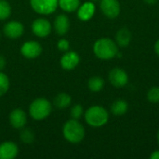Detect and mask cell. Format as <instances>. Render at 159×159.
<instances>
[{
	"instance_id": "cell-1",
	"label": "cell",
	"mask_w": 159,
	"mask_h": 159,
	"mask_svg": "<svg viewBox=\"0 0 159 159\" xmlns=\"http://www.w3.org/2000/svg\"><path fill=\"white\" fill-rule=\"evenodd\" d=\"M119 47L115 40L109 37H102L97 39L93 44V53L101 60H112L117 56Z\"/></svg>"
},
{
	"instance_id": "cell-2",
	"label": "cell",
	"mask_w": 159,
	"mask_h": 159,
	"mask_svg": "<svg viewBox=\"0 0 159 159\" xmlns=\"http://www.w3.org/2000/svg\"><path fill=\"white\" fill-rule=\"evenodd\" d=\"M86 123L92 128H101L107 124L109 120L108 111L101 105H92L84 113Z\"/></svg>"
},
{
	"instance_id": "cell-3",
	"label": "cell",
	"mask_w": 159,
	"mask_h": 159,
	"mask_svg": "<svg viewBox=\"0 0 159 159\" xmlns=\"http://www.w3.org/2000/svg\"><path fill=\"white\" fill-rule=\"evenodd\" d=\"M62 135L64 139L73 144L81 143L86 135L84 126L76 119H70L66 121L62 127Z\"/></svg>"
},
{
	"instance_id": "cell-4",
	"label": "cell",
	"mask_w": 159,
	"mask_h": 159,
	"mask_svg": "<svg viewBox=\"0 0 159 159\" xmlns=\"http://www.w3.org/2000/svg\"><path fill=\"white\" fill-rule=\"evenodd\" d=\"M51 111L52 104L46 98L34 99L29 105V115L36 121H41L48 117Z\"/></svg>"
},
{
	"instance_id": "cell-5",
	"label": "cell",
	"mask_w": 159,
	"mask_h": 159,
	"mask_svg": "<svg viewBox=\"0 0 159 159\" xmlns=\"http://www.w3.org/2000/svg\"><path fill=\"white\" fill-rule=\"evenodd\" d=\"M32 9L39 15H50L59 7L58 0H30Z\"/></svg>"
},
{
	"instance_id": "cell-6",
	"label": "cell",
	"mask_w": 159,
	"mask_h": 159,
	"mask_svg": "<svg viewBox=\"0 0 159 159\" xmlns=\"http://www.w3.org/2000/svg\"><path fill=\"white\" fill-rule=\"evenodd\" d=\"M108 79L111 85L116 89L124 88L129 83V75L127 72L120 67L113 68L108 74Z\"/></svg>"
},
{
	"instance_id": "cell-7",
	"label": "cell",
	"mask_w": 159,
	"mask_h": 159,
	"mask_svg": "<svg viewBox=\"0 0 159 159\" xmlns=\"http://www.w3.org/2000/svg\"><path fill=\"white\" fill-rule=\"evenodd\" d=\"M100 7L102 14L110 20L116 19L121 11L118 0H100Z\"/></svg>"
},
{
	"instance_id": "cell-8",
	"label": "cell",
	"mask_w": 159,
	"mask_h": 159,
	"mask_svg": "<svg viewBox=\"0 0 159 159\" xmlns=\"http://www.w3.org/2000/svg\"><path fill=\"white\" fill-rule=\"evenodd\" d=\"M20 54L26 58V59H36L38 58L43 51V48L41 46V44L37 41H34V40H30V41H26L24 42L21 47H20Z\"/></svg>"
},
{
	"instance_id": "cell-9",
	"label": "cell",
	"mask_w": 159,
	"mask_h": 159,
	"mask_svg": "<svg viewBox=\"0 0 159 159\" xmlns=\"http://www.w3.org/2000/svg\"><path fill=\"white\" fill-rule=\"evenodd\" d=\"M51 30L52 25L50 21L45 18H37L32 23V32L39 38H45L48 36L51 33Z\"/></svg>"
},
{
	"instance_id": "cell-10",
	"label": "cell",
	"mask_w": 159,
	"mask_h": 159,
	"mask_svg": "<svg viewBox=\"0 0 159 159\" xmlns=\"http://www.w3.org/2000/svg\"><path fill=\"white\" fill-rule=\"evenodd\" d=\"M3 33L9 39H18L23 34L24 26L20 21L10 20L4 25Z\"/></svg>"
},
{
	"instance_id": "cell-11",
	"label": "cell",
	"mask_w": 159,
	"mask_h": 159,
	"mask_svg": "<svg viewBox=\"0 0 159 159\" xmlns=\"http://www.w3.org/2000/svg\"><path fill=\"white\" fill-rule=\"evenodd\" d=\"M10 126L15 129H21L27 124V115L26 113L20 108L12 110L8 116Z\"/></svg>"
},
{
	"instance_id": "cell-12",
	"label": "cell",
	"mask_w": 159,
	"mask_h": 159,
	"mask_svg": "<svg viewBox=\"0 0 159 159\" xmlns=\"http://www.w3.org/2000/svg\"><path fill=\"white\" fill-rule=\"evenodd\" d=\"M80 62V56L75 51H66L61 58L60 63L63 70L72 71Z\"/></svg>"
},
{
	"instance_id": "cell-13",
	"label": "cell",
	"mask_w": 159,
	"mask_h": 159,
	"mask_svg": "<svg viewBox=\"0 0 159 159\" xmlns=\"http://www.w3.org/2000/svg\"><path fill=\"white\" fill-rule=\"evenodd\" d=\"M96 12V6L92 1H87L83 4H80L79 7L76 10L77 18L81 21H89L90 20Z\"/></svg>"
},
{
	"instance_id": "cell-14",
	"label": "cell",
	"mask_w": 159,
	"mask_h": 159,
	"mask_svg": "<svg viewBox=\"0 0 159 159\" xmlns=\"http://www.w3.org/2000/svg\"><path fill=\"white\" fill-rule=\"evenodd\" d=\"M19 155V146L11 141L3 142L0 144V159H14Z\"/></svg>"
},
{
	"instance_id": "cell-15",
	"label": "cell",
	"mask_w": 159,
	"mask_h": 159,
	"mask_svg": "<svg viewBox=\"0 0 159 159\" xmlns=\"http://www.w3.org/2000/svg\"><path fill=\"white\" fill-rule=\"evenodd\" d=\"M70 20L69 18L67 17V15L65 14H60L58 15L55 20H54V22H53V27H54V30L56 32V34L58 35H65L69 29H70Z\"/></svg>"
},
{
	"instance_id": "cell-16",
	"label": "cell",
	"mask_w": 159,
	"mask_h": 159,
	"mask_svg": "<svg viewBox=\"0 0 159 159\" xmlns=\"http://www.w3.org/2000/svg\"><path fill=\"white\" fill-rule=\"evenodd\" d=\"M131 39H132V34H131L130 30L125 27L120 28L116 32V36H115V41L119 48L128 47L130 44Z\"/></svg>"
},
{
	"instance_id": "cell-17",
	"label": "cell",
	"mask_w": 159,
	"mask_h": 159,
	"mask_svg": "<svg viewBox=\"0 0 159 159\" xmlns=\"http://www.w3.org/2000/svg\"><path fill=\"white\" fill-rule=\"evenodd\" d=\"M53 104L57 109L63 110L71 106L72 104V97L64 92H61L56 95L53 100Z\"/></svg>"
},
{
	"instance_id": "cell-18",
	"label": "cell",
	"mask_w": 159,
	"mask_h": 159,
	"mask_svg": "<svg viewBox=\"0 0 159 159\" xmlns=\"http://www.w3.org/2000/svg\"><path fill=\"white\" fill-rule=\"evenodd\" d=\"M111 113L116 116H124L129 110V103L123 99H117L111 105Z\"/></svg>"
},
{
	"instance_id": "cell-19",
	"label": "cell",
	"mask_w": 159,
	"mask_h": 159,
	"mask_svg": "<svg viewBox=\"0 0 159 159\" xmlns=\"http://www.w3.org/2000/svg\"><path fill=\"white\" fill-rule=\"evenodd\" d=\"M104 85H105L104 79L102 76H99V75L91 76L88 81L89 89L91 92H94V93L102 91L103 89V88H104Z\"/></svg>"
},
{
	"instance_id": "cell-20",
	"label": "cell",
	"mask_w": 159,
	"mask_h": 159,
	"mask_svg": "<svg viewBox=\"0 0 159 159\" xmlns=\"http://www.w3.org/2000/svg\"><path fill=\"white\" fill-rule=\"evenodd\" d=\"M59 7L67 13H72L77 10L80 6V0H58Z\"/></svg>"
},
{
	"instance_id": "cell-21",
	"label": "cell",
	"mask_w": 159,
	"mask_h": 159,
	"mask_svg": "<svg viewBox=\"0 0 159 159\" xmlns=\"http://www.w3.org/2000/svg\"><path fill=\"white\" fill-rule=\"evenodd\" d=\"M34 131L29 129V128H23L20 129V141L25 143V144H31L34 143Z\"/></svg>"
},
{
	"instance_id": "cell-22",
	"label": "cell",
	"mask_w": 159,
	"mask_h": 159,
	"mask_svg": "<svg viewBox=\"0 0 159 159\" xmlns=\"http://www.w3.org/2000/svg\"><path fill=\"white\" fill-rule=\"evenodd\" d=\"M11 6L7 0H0V20H7L11 15Z\"/></svg>"
},
{
	"instance_id": "cell-23",
	"label": "cell",
	"mask_w": 159,
	"mask_h": 159,
	"mask_svg": "<svg viewBox=\"0 0 159 159\" xmlns=\"http://www.w3.org/2000/svg\"><path fill=\"white\" fill-rule=\"evenodd\" d=\"M10 87V81L8 76L2 71H0V97L7 94Z\"/></svg>"
},
{
	"instance_id": "cell-24",
	"label": "cell",
	"mask_w": 159,
	"mask_h": 159,
	"mask_svg": "<svg viewBox=\"0 0 159 159\" xmlns=\"http://www.w3.org/2000/svg\"><path fill=\"white\" fill-rule=\"evenodd\" d=\"M147 100L151 103H158L159 102V87H152L149 89L146 94Z\"/></svg>"
},
{
	"instance_id": "cell-25",
	"label": "cell",
	"mask_w": 159,
	"mask_h": 159,
	"mask_svg": "<svg viewBox=\"0 0 159 159\" xmlns=\"http://www.w3.org/2000/svg\"><path fill=\"white\" fill-rule=\"evenodd\" d=\"M70 114H71V117L73 119L79 120L82 117V116H84L83 106L81 104H75L74 106H72Z\"/></svg>"
},
{
	"instance_id": "cell-26",
	"label": "cell",
	"mask_w": 159,
	"mask_h": 159,
	"mask_svg": "<svg viewBox=\"0 0 159 159\" xmlns=\"http://www.w3.org/2000/svg\"><path fill=\"white\" fill-rule=\"evenodd\" d=\"M57 48L60 51H62V52H66L69 50L70 48V43L67 39L65 38H61L60 39L58 42H57Z\"/></svg>"
},
{
	"instance_id": "cell-27",
	"label": "cell",
	"mask_w": 159,
	"mask_h": 159,
	"mask_svg": "<svg viewBox=\"0 0 159 159\" xmlns=\"http://www.w3.org/2000/svg\"><path fill=\"white\" fill-rule=\"evenodd\" d=\"M7 65V61H6V58L0 54V71H3L5 69Z\"/></svg>"
},
{
	"instance_id": "cell-28",
	"label": "cell",
	"mask_w": 159,
	"mask_h": 159,
	"mask_svg": "<svg viewBox=\"0 0 159 159\" xmlns=\"http://www.w3.org/2000/svg\"><path fill=\"white\" fill-rule=\"evenodd\" d=\"M150 159H159V150H156L151 153Z\"/></svg>"
},
{
	"instance_id": "cell-29",
	"label": "cell",
	"mask_w": 159,
	"mask_h": 159,
	"mask_svg": "<svg viewBox=\"0 0 159 159\" xmlns=\"http://www.w3.org/2000/svg\"><path fill=\"white\" fill-rule=\"evenodd\" d=\"M154 49H155V52L157 53V55L159 57V38L156 41V43H155Z\"/></svg>"
},
{
	"instance_id": "cell-30",
	"label": "cell",
	"mask_w": 159,
	"mask_h": 159,
	"mask_svg": "<svg viewBox=\"0 0 159 159\" xmlns=\"http://www.w3.org/2000/svg\"><path fill=\"white\" fill-rule=\"evenodd\" d=\"M158 0H143V3H145L146 5H149V6H153V5H156L157 3Z\"/></svg>"
},
{
	"instance_id": "cell-31",
	"label": "cell",
	"mask_w": 159,
	"mask_h": 159,
	"mask_svg": "<svg viewBox=\"0 0 159 159\" xmlns=\"http://www.w3.org/2000/svg\"><path fill=\"white\" fill-rule=\"evenodd\" d=\"M157 143H158V145H159V129H158V131H157Z\"/></svg>"
},
{
	"instance_id": "cell-32",
	"label": "cell",
	"mask_w": 159,
	"mask_h": 159,
	"mask_svg": "<svg viewBox=\"0 0 159 159\" xmlns=\"http://www.w3.org/2000/svg\"><path fill=\"white\" fill-rule=\"evenodd\" d=\"M90 1H92V2H99L100 0H90Z\"/></svg>"
},
{
	"instance_id": "cell-33",
	"label": "cell",
	"mask_w": 159,
	"mask_h": 159,
	"mask_svg": "<svg viewBox=\"0 0 159 159\" xmlns=\"http://www.w3.org/2000/svg\"><path fill=\"white\" fill-rule=\"evenodd\" d=\"M0 37H1V34H0Z\"/></svg>"
}]
</instances>
